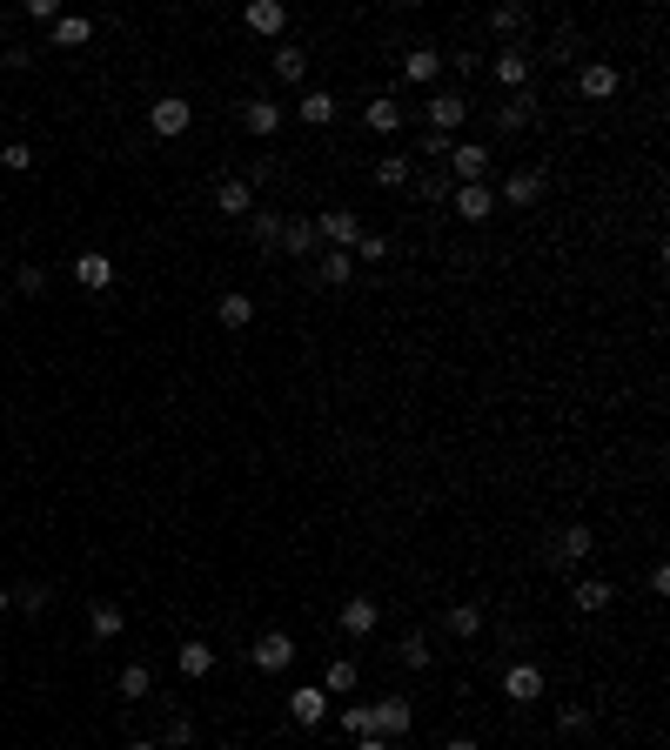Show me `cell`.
<instances>
[{
  "label": "cell",
  "instance_id": "37",
  "mask_svg": "<svg viewBox=\"0 0 670 750\" xmlns=\"http://www.w3.org/2000/svg\"><path fill=\"white\" fill-rule=\"evenodd\" d=\"M376 188H409V155H382L376 161Z\"/></svg>",
  "mask_w": 670,
  "mask_h": 750
},
{
  "label": "cell",
  "instance_id": "17",
  "mask_svg": "<svg viewBox=\"0 0 670 750\" xmlns=\"http://www.w3.org/2000/svg\"><path fill=\"white\" fill-rule=\"evenodd\" d=\"M577 94H583V101H610V94H617V67H610V61H590V67L577 74Z\"/></svg>",
  "mask_w": 670,
  "mask_h": 750
},
{
  "label": "cell",
  "instance_id": "28",
  "mask_svg": "<svg viewBox=\"0 0 670 750\" xmlns=\"http://www.w3.org/2000/svg\"><path fill=\"white\" fill-rule=\"evenodd\" d=\"M362 684V670H356V657H335L329 670H322V690H329V697H349V690Z\"/></svg>",
  "mask_w": 670,
  "mask_h": 750
},
{
  "label": "cell",
  "instance_id": "15",
  "mask_svg": "<svg viewBox=\"0 0 670 750\" xmlns=\"http://www.w3.org/2000/svg\"><path fill=\"white\" fill-rule=\"evenodd\" d=\"M309 268H315V282H329V288H349V282H356V255H342V248H322Z\"/></svg>",
  "mask_w": 670,
  "mask_h": 750
},
{
  "label": "cell",
  "instance_id": "41",
  "mask_svg": "<svg viewBox=\"0 0 670 750\" xmlns=\"http://www.w3.org/2000/svg\"><path fill=\"white\" fill-rule=\"evenodd\" d=\"M349 255H356V268H362V262H389V235H362Z\"/></svg>",
  "mask_w": 670,
  "mask_h": 750
},
{
  "label": "cell",
  "instance_id": "19",
  "mask_svg": "<svg viewBox=\"0 0 670 750\" xmlns=\"http://www.w3.org/2000/svg\"><path fill=\"white\" fill-rule=\"evenodd\" d=\"M436 74H443V54H436V47H409V54H402V81H416V88H429Z\"/></svg>",
  "mask_w": 670,
  "mask_h": 750
},
{
  "label": "cell",
  "instance_id": "44",
  "mask_svg": "<svg viewBox=\"0 0 670 750\" xmlns=\"http://www.w3.org/2000/svg\"><path fill=\"white\" fill-rule=\"evenodd\" d=\"M523 21H530L523 7H496V14H490V27H496V34H516V27H523Z\"/></svg>",
  "mask_w": 670,
  "mask_h": 750
},
{
  "label": "cell",
  "instance_id": "10",
  "mask_svg": "<svg viewBox=\"0 0 670 750\" xmlns=\"http://www.w3.org/2000/svg\"><path fill=\"white\" fill-rule=\"evenodd\" d=\"M242 27H248V34H262V41H275V34L289 27V7H282V0H248Z\"/></svg>",
  "mask_w": 670,
  "mask_h": 750
},
{
  "label": "cell",
  "instance_id": "27",
  "mask_svg": "<svg viewBox=\"0 0 670 750\" xmlns=\"http://www.w3.org/2000/svg\"><path fill=\"white\" fill-rule=\"evenodd\" d=\"M114 690H121L128 704H141V697H155V670H148V663H128V670L114 677Z\"/></svg>",
  "mask_w": 670,
  "mask_h": 750
},
{
  "label": "cell",
  "instance_id": "39",
  "mask_svg": "<svg viewBox=\"0 0 670 750\" xmlns=\"http://www.w3.org/2000/svg\"><path fill=\"white\" fill-rule=\"evenodd\" d=\"M590 724H597V717H590L583 704H563V710H557V730H563V737H583Z\"/></svg>",
  "mask_w": 670,
  "mask_h": 750
},
{
  "label": "cell",
  "instance_id": "21",
  "mask_svg": "<svg viewBox=\"0 0 670 750\" xmlns=\"http://www.w3.org/2000/svg\"><path fill=\"white\" fill-rule=\"evenodd\" d=\"M590 550H597V536L583 530V523H570V530H557V550H550V563H583Z\"/></svg>",
  "mask_w": 670,
  "mask_h": 750
},
{
  "label": "cell",
  "instance_id": "31",
  "mask_svg": "<svg viewBox=\"0 0 670 750\" xmlns=\"http://www.w3.org/2000/svg\"><path fill=\"white\" fill-rule=\"evenodd\" d=\"M175 663H181V677H208L215 670V643H181Z\"/></svg>",
  "mask_w": 670,
  "mask_h": 750
},
{
  "label": "cell",
  "instance_id": "8",
  "mask_svg": "<svg viewBox=\"0 0 670 750\" xmlns=\"http://www.w3.org/2000/svg\"><path fill=\"white\" fill-rule=\"evenodd\" d=\"M429 128H436V134H456V128H463V121H469V101H463V94H456V88H443V94H429Z\"/></svg>",
  "mask_w": 670,
  "mask_h": 750
},
{
  "label": "cell",
  "instance_id": "5",
  "mask_svg": "<svg viewBox=\"0 0 670 750\" xmlns=\"http://www.w3.org/2000/svg\"><path fill=\"white\" fill-rule=\"evenodd\" d=\"M315 235H322L329 248H342V255H349V248L362 242V221H356V208H329V215L315 221Z\"/></svg>",
  "mask_w": 670,
  "mask_h": 750
},
{
  "label": "cell",
  "instance_id": "48",
  "mask_svg": "<svg viewBox=\"0 0 670 750\" xmlns=\"http://www.w3.org/2000/svg\"><path fill=\"white\" fill-rule=\"evenodd\" d=\"M356 750H389V737H349Z\"/></svg>",
  "mask_w": 670,
  "mask_h": 750
},
{
  "label": "cell",
  "instance_id": "45",
  "mask_svg": "<svg viewBox=\"0 0 670 750\" xmlns=\"http://www.w3.org/2000/svg\"><path fill=\"white\" fill-rule=\"evenodd\" d=\"M168 744H175V750L195 744V717H168Z\"/></svg>",
  "mask_w": 670,
  "mask_h": 750
},
{
  "label": "cell",
  "instance_id": "32",
  "mask_svg": "<svg viewBox=\"0 0 670 750\" xmlns=\"http://www.w3.org/2000/svg\"><path fill=\"white\" fill-rule=\"evenodd\" d=\"M449 637H463V643H476L483 637V610H476V603H456V610H449Z\"/></svg>",
  "mask_w": 670,
  "mask_h": 750
},
{
  "label": "cell",
  "instance_id": "3",
  "mask_svg": "<svg viewBox=\"0 0 670 750\" xmlns=\"http://www.w3.org/2000/svg\"><path fill=\"white\" fill-rule=\"evenodd\" d=\"M188 121H195V108H188L181 94H161L155 108H148V128H155L161 141H175V134H188Z\"/></svg>",
  "mask_w": 670,
  "mask_h": 750
},
{
  "label": "cell",
  "instance_id": "22",
  "mask_svg": "<svg viewBox=\"0 0 670 750\" xmlns=\"http://www.w3.org/2000/svg\"><path fill=\"white\" fill-rule=\"evenodd\" d=\"M610 603H617V583H610V576H583L577 583V610L583 617H597V610H610Z\"/></svg>",
  "mask_w": 670,
  "mask_h": 750
},
{
  "label": "cell",
  "instance_id": "35",
  "mask_svg": "<svg viewBox=\"0 0 670 750\" xmlns=\"http://www.w3.org/2000/svg\"><path fill=\"white\" fill-rule=\"evenodd\" d=\"M416 195H423V201H429V208H449V195H456V181H449V175H443V168H429V175H423V181H416Z\"/></svg>",
  "mask_w": 670,
  "mask_h": 750
},
{
  "label": "cell",
  "instance_id": "12",
  "mask_svg": "<svg viewBox=\"0 0 670 750\" xmlns=\"http://www.w3.org/2000/svg\"><path fill=\"white\" fill-rule=\"evenodd\" d=\"M503 697H510V704H536V697H543V670H536V663H510V670H503Z\"/></svg>",
  "mask_w": 670,
  "mask_h": 750
},
{
  "label": "cell",
  "instance_id": "49",
  "mask_svg": "<svg viewBox=\"0 0 670 750\" xmlns=\"http://www.w3.org/2000/svg\"><path fill=\"white\" fill-rule=\"evenodd\" d=\"M443 750H483V744H476V737H449Z\"/></svg>",
  "mask_w": 670,
  "mask_h": 750
},
{
  "label": "cell",
  "instance_id": "24",
  "mask_svg": "<svg viewBox=\"0 0 670 750\" xmlns=\"http://www.w3.org/2000/svg\"><path fill=\"white\" fill-rule=\"evenodd\" d=\"M530 121H536V94H530V88H523V94H510V101L496 108V128H503V134L530 128Z\"/></svg>",
  "mask_w": 670,
  "mask_h": 750
},
{
  "label": "cell",
  "instance_id": "9",
  "mask_svg": "<svg viewBox=\"0 0 670 750\" xmlns=\"http://www.w3.org/2000/svg\"><path fill=\"white\" fill-rule=\"evenodd\" d=\"M289 717H295L302 730H315L322 717H329V690H322V684H295V690H289Z\"/></svg>",
  "mask_w": 670,
  "mask_h": 750
},
{
  "label": "cell",
  "instance_id": "46",
  "mask_svg": "<svg viewBox=\"0 0 670 750\" xmlns=\"http://www.w3.org/2000/svg\"><path fill=\"white\" fill-rule=\"evenodd\" d=\"M449 148H456V134H436V128L423 134V155H429V161H449Z\"/></svg>",
  "mask_w": 670,
  "mask_h": 750
},
{
  "label": "cell",
  "instance_id": "1",
  "mask_svg": "<svg viewBox=\"0 0 670 750\" xmlns=\"http://www.w3.org/2000/svg\"><path fill=\"white\" fill-rule=\"evenodd\" d=\"M443 175L456 181V188L483 181V175H490V148H483V141H456V148H449V161H443Z\"/></svg>",
  "mask_w": 670,
  "mask_h": 750
},
{
  "label": "cell",
  "instance_id": "11",
  "mask_svg": "<svg viewBox=\"0 0 670 750\" xmlns=\"http://www.w3.org/2000/svg\"><path fill=\"white\" fill-rule=\"evenodd\" d=\"M449 215H463L469 228H476V221H490V215H496V195L483 188V181H469V188H456V195H449Z\"/></svg>",
  "mask_w": 670,
  "mask_h": 750
},
{
  "label": "cell",
  "instance_id": "51",
  "mask_svg": "<svg viewBox=\"0 0 670 750\" xmlns=\"http://www.w3.org/2000/svg\"><path fill=\"white\" fill-rule=\"evenodd\" d=\"M7 27H14V21H7V14H0V47H7Z\"/></svg>",
  "mask_w": 670,
  "mask_h": 750
},
{
  "label": "cell",
  "instance_id": "20",
  "mask_svg": "<svg viewBox=\"0 0 670 750\" xmlns=\"http://www.w3.org/2000/svg\"><path fill=\"white\" fill-rule=\"evenodd\" d=\"M242 128H248V134H262V141H268V134L282 128V108H275L268 94H255V101H242Z\"/></svg>",
  "mask_w": 670,
  "mask_h": 750
},
{
  "label": "cell",
  "instance_id": "34",
  "mask_svg": "<svg viewBox=\"0 0 670 750\" xmlns=\"http://www.w3.org/2000/svg\"><path fill=\"white\" fill-rule=\"evenodd\" d=\"M342 730H349V737H382L376 730V704H342Z\"/></svg>",
  "mask_w": 670,
  "mask_h": 750
},
{
  "label": "cell",
  "instance_id": "29",
  "mask_svg": "<svg viewBox=\"0 0 670 750\" xmlns=\"http://www.w3.org/2000/svg\"><path fill=\"white\" fill-rule=\"evenodd\" d=\"M88 630H94L101 643H114L121 630H128V617H121V603H94V610H88Z\"/></svg>",
  "mask_w": 670,
  "mask_h": 750
},
{
  "label": "cell",
  "instance_id": "38",
  "mask_svg": "<svg viewBox=\"0 0 670 750\" xmlns=\"http://www.w3.org/2000/svg\"><path fill=\"white\" fill-rule=\"evenodd\" d=\"M248 228H255V242H262V248H282V215L255 208V215H248Z\"/></svg>",
  "mask_w": 670,
  "mask_h": 750
},
{
  "label": "cell",
  "instance_id": "6",
  "mask_svg": "<svg viewBox=\"0 0 670 750\" xmlns=\"http://www.w3.org/2000/svg\"><path fill=\"white\" fill-rule=\"evenodd\" d=\"M490 74H496L510 94H523V88H530V74H536V54H523V47H503V54L490 61Z\"/></svg>",
  "mask_w": 670,
  "mask_h": 750
},
{
  "label": "cell",
  "instance_id": "47",
  "mask_svg": "<svg viewBox=\"0 0 670 750\" xmlns=\"http://www.w3.org/2000/svg\"><path fill=\"white\" fill-rule=\"evenodd\" d=\"M47 288V268H21V275H14V295H41Z\"/></svg>",
  "mask_w": 670,
  "mask_h": 750
},
{
  "label": "cell",
  "instance_id": "40",
  "mask_svg": "<svg viewBox=\"0 0 670 750\" xmlns=\"http://www.w3.org/2000/svg\"><path fill=\"white\" fill-rule=\"evenodd\" d=\"M0 168H7V175H27V168H34V148H27V141H7V148H0Z\"/></svg>",
  "mask_w": 670,
  "mask_h": 750
},
{
  "label": "cell",
  "instance_id": "14",
  "mask_svg": "<svg viewBox=\"0 0 670 750\" xmlns=\"http://www.w3.org/2000/svg\"><path fill=\"white\" fill-rule=\"evenodd\" d=\"M543 188H550V181H543V168H516V175L503 181V201H510V208H536V201H543Z\"/></svg>",
  "mask_w": 670,
  "mask_h": 750
},
{
  "label": "cell",
  "instance_id": "33",
  "mask_svg": "<svg viewBox=\"0 0 670 750\" xmlns=\"http://www.w3.org/2000/svg\"><path fill=\"white\" fill-rule=\"evenodd\" d=\"M362 121H369V128H376V134H396L402 121H409V114H402L396 101H389V94H382V101H369V114H362Z\"/></svg>",
  "mask_w": 670,
  "mask_h": 750
},
{
  "label": "cell",
  "instance_id": "16",
  "mask_svg": "<svg viewBox=\"0 0 670 750\" xmlns=\"http://www.w3.org/2000/svg\"><path fill=\"white\" fill-rule=\"evenodd\" d=\"M295 114H302L309 128H329L335 114H342V101H335L329 88H302V101H295Z\"/></svg>",
  "mask_w": 670,
  "mask_h": 750
},
{
  "label": "cell",
  "instance_id": "18",
  "mask_svg": "<svg viewBox=\"0 0 670 750\" xmlns=\"http://www.w3.org/2000/svg\"><path fill=\"white\" fill-rule=\"evenodd\" d=\"M215 215H255V188H248L242 175H228L222 188H215Z\"/></svg>",
  "mask_w": 670,
  "mask_h": 750
},
{
  "label": "cell",
  "instance_id": "30",
  "mask_svg": "<svg viewBox=\"0 0 670 750\" xmlns=\"http://www.w3.org/2000/svg\"><path fill=\"white\" fill-rule=\"evenodd\" d=\"M88 41H94L88 14H61V21H54V47H88Z\"/></svg>",
  "mask_w": 670,
  "mask_h": 750
},
{
  "label": "cell",
  "instance_id": "4",
  "mask_svg": "<svg viewBox=\"0 0 670 750\" xmlns=\"http://www.w3.org/2000/svg\"><path fill=\"white\" fill-rule=\"evenodd\" d=\"M335 623H342V637H376V630H382V603H376V596H349Z\"/></svg>",
  "mask_w": 670,
  "mask_h": 750
},
{
  "label": "cell",
  "instance_id": "25",
  "mask_svg": "<svg viewBox=\"0 0 670 750\" xmlns=\"http://www.w3.org/2000/svg\"><path fill=\"white\" fill-rule=\"evenodd\" d=\"M275 74H282V81H295V88H309V47L282 41V47H275Z\"/></svg>",
  "mask_w": 670,
  "mask_h": 750
},
{
  "label": "cell",
  "instance_id": "42",
  "mask_svg": "<svg viewBox=\"0 0 670 750\" xmlns=\"http://www.w3.org/2000/svg\"><path fill=\"white\" fill-rule=\"evenodd\" d=\"M14 603H21V610H34V617H41L47 603H54V590H41V583H27V590H14Z\"/></svg>",
  "mask_w": 670,
  "mask_h": 750
},
{
  "label": "cell",
  "instance_id": "23",
  "mask_svg": "<svg viewBox=\"0 0 670 750\" xmlns=\"http://www.w3.org/2000/svg\"><path fill=\"white\" fill-rule=\"evenodd\" d=\"M215 322H222V329H248V322H255V295L228 288L222 302H215Z\"/></svg>",
  "mask_w": 670,
  "mask_h": 750
},
{
  "label": "cell",
  "instance_id": "43",
  "mask_svg": "<svg viewBox=\"0 0 670 750\" xmlns=\"http://www.w3.org/2000/svg\"><path fill=\"white\" fill-rule=\"evenodd\" d=\"M21 14H27V21H41V27H54V21H61V0H27Z\"/></svg>",
  "mask_w": 670,
  "mask_h": 750
},
{
  "label": "cell",
  "instance_id": "2",
  "mask_svg": "<svg viewBox=\"0 0 670 750\" xmlns=\"http://www.w3.org/2000/svg\"><path fill=\"white\" fill-rule=\"evenodd\" d=\"M248 663L268 670V677H275V670H289V663H295V637H289V630H262V637L248 643Z\"/></svg>",
  "mask_w": 670,
  "mask_h": 750
},
{
  "label": "cell",
  "instance_id": "13",
  "mask_svg": "<svg viewBox=\"0 0 670 750\" xmlns=\"http://www.w3.org/2000/svg\"><path fill=\"white\" fill-rule=\"evenodd\" d=\"M282 248H289V255H302V262H315V255H322L315 221H309V215H289V221H282Z\"/></svg>",
  "mask_w": 670,
  "mask_h": 750
},
{
  "label": "cell",
  "instance_id": "50",
  "mask_svg": "<svg viewBox=\"0 0 670 750\" xmlns=\"http://www.w3.org/2000/svg\"><path fill=\"white\" fill-rule=\"evenodd\" d=\"M7 610H14V590H7V583H0V617H7Z\"/></svg>",
  "mask_w": 670,
  "mask_h": 750
},
{
  "label": "cell",
  "instance_id": "52",
  "mask_svg": "<svg viewBox=\"0 0 670 750\" xmlns=\"http://www.w3.org/2000/svg\"><path fill=\"white\" fill-rule=\"evenodd\" d=\"M128 750H161V744H155V737H148V744H128Z\"/></svg>",
  "mask_w": 670,
  "mask_h": 750
},
{
  "label": "cell",
  "instance_id": "36",
  "mask_svg": "<svg viewBox=\"0 0 670 750\" xmlns=\"http://www.w3.org/2000/svg\"><path fill=\"white\" fill-rule=\"evenodd\" d=\"M396 657L409 663V670H429V657H436V650H429V637H423V630H409V637L396 643Z\"/></svg>",
  "mask_w": 670,
  "mask_h": 750
},
{
  "label": "cell",
  "instance_id": "26",
  "mask_svg": "<svg viewBox=\"0 0 670 750\" xmlns=\"http://www.w3.org/2000/svg\"><path fill=\"white\" fill-rule=\"evenodd\" d=\"M376 730L382 737H402V730H416V710L402 704V697H382L376 704Z\"/></svg>",
  "mask_w": 670,
  "mask_h": 750
},
{
  "label": "cell",
  "instance_id": "7",
  "mask_svg": "<svg viewBox=\"0 0 670 750\" xmlns=\"http://www.w3.org/2000/svg\"><path fill=\"white\" fill-rule=\"evenodd\" d=\"M67 275H74V282L88 288V295H101V288L114 282V262H108V255H101V248H81V255L67 262Z\"/></svg>",
  "mask_w": 670,
  "mask_h": 750
}]
</instances>
